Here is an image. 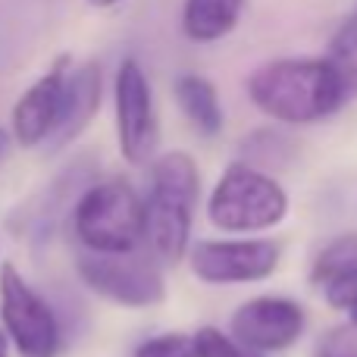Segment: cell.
Returning <instances> with one entry per match:
<instances>
[{
	"mask_svg": "<svg viewBox=\"0 0 357 357\" xmlns=\"http://www.w3.org/2000/svg\"><path fill=\"white\" fill-rule=\"evenodd\" d=\"M248 98L264 116L285 126H310L348 104L323 56L270 60L248 75Z\"/></svg>",
	"mask_w": 357,
	"mask_h": 357,
	"instance_id": "cell-1",
	"label": "cell"
},
{
	"mask_svg": "<svg viewBox=\"0 0 357 357\" xmlns=\"http://www.w3.org/2000/svg\"><path fill=\"white\" fill-rule=\"evenodd\" d=\"M201 173L191 154L167 151L154 157L151 191L144 204V238L160 264H178L188 251Z\"/></svg>",
	"mask_w": 357,
	"mask_h": 357,
	"instance_id": "cell-2",
	"label": "cell"
},
{
	"mask_svg": "<svg viewBox=\"0 0 357 357\" xmlns=\"http://www.w3.org/2000/svg\"><path fill=\"white\" fill-rule=\"evenodd\" d=\"M75 238L94 254H129L144 238V204L129 178L94 182L73 207Z\"/></svg>",
	"mask_w": 357,
	"mask_h": 357,
	"instance_id": "cell-3",
	"label": "cell"
},
{
	"mask_svg": "<svg viewBox=\"0 0 357 357\" xmlns=\"http://www.w3.org/2000/svg\"><path fill=\"white\" fill-rule=\"evenodd\" d=\"M289 216V195L270 173L251 163H232L207 201V220L220 232H266Z\"/></svg>",
	"mask_w": 357,
	"mask_h": 357,
	"instance_id": "cell-4",
	"label": "cell"
},
{
	"mask_svg": "<svg viewBox=\"0 0 357 357\" xmlns=\"http://www.w3.org/2000/svg\"><path fill=\"white\" fill-rule=\"evenodd\" d=\"M0 317L3 335L22 357H56L63 345L54 307L25 282L13 264L0 266Z\"/></svg>",
	"mask_w": 357,
	"mask_h": 357,
	"instance_id": "cell-5",
	"label": "cell"
},
{
	"mask_svg": "<svg viewBox=\"0 0 357 357\" xmlns=\"http://www.w3.org/2000/svg\"><path fill=\"white\" fill-rule=\"evenodd\" d=\"M79 279L94 291L123 307H154L167 298L160 266L138 251L129 254H94L82 251L75 260Z\"/></svg>",
	"mask_w": 357,
	"mask_h": 357,
	"instance_id": "cell-6",
	"label": "cell"
},
{
	"mask_svg": "<svg viewBox=\"0 0 357 357\" xmlns=\"http://www.w3.org/2000/svg\"><path fill=\"white\" fill-rule=\"evenodd\" d=\"M188 266L207 285L264 282L276 273L282 245L273 238H207L195 241Z\"/></svg>",
	"mask_w": 357,
	"mask_h": 357,
	"instance_id": "cell-7",
	"label": "cell"
},
{
	"mask_svg": "<svg viewBox=\"0 0 357 357\" xmlns=\"http://www.w3.org/2000/svg\"><path fill=\"white\" fill-rule=\"evenodd\" d=\"M116 129L119 151L132 167H144L154 160L160 144L154 91L138 60H123L116 69Z\"/></svg>",
	"mask_w": 357,
	"mask_h": 357,
	"instance_id": "cell-8",
	"label": "cell"
},
{
	"mask_svg": "<svg viewBox=\"0 0 357 357\" xmlns=\"http://www.w3.org/2000/svg\"><path fill=\"white\" fill-rule=\"evenodd\" d=\"M304 307L291 298L260 295L245 301L229 320V335L241 342L245 348L260 354L285 351L291 348L304 333Z\"/></svg>",
	"mask_w": 357,
	"mask_h": 357,
	"instance_id": "cell-9",
	"label": "cell"
},
{
	"mask_svg": "<svg viewBox=\"0 0 357 357\" xmlns=\"http://www.w3.org/2000/svg\"><path fill=\"white\" fill-rule=\"evenodd\" d=\"M69 73V56H56V63L35 82L25 88V94L13 107V138L22 148H38L50 138L60 116L63 104V88H66Z\"/></svg>",
	"mask_w": 357,
	"mask_h": 357,
	"instance_id": "cell-10",
	"label": "cell"
},
{
	"mask_svg": "<svg viewBox=\"0 0 357 357\" xmlns=\"http://www.w3.org/2000/svg\"><path fill=\"white\" fill-rule=\"evenodd\" d=\"M100 98H104V73L94 60L82 63L79 69L66 73V88H63V104L56 126L50 132L47 151H63L66 144H73L82 132L91 126V119L100 110Z\"/></svg>",
	"mask_w": 357,
	"mask_h": 357,
	"instance_id": "cell-11",
	"label": "cell"
},
{
	"mask_svg": "<svg viewBox=\"0 0 357 357\" xmlns=\"http://www.w3.org/2000/svg\"><path fill=\"white\" fill-rule=\"evenodd\" d=\"M173 98L178 110L201 135H220L222 132V104L213 82L197 73H185L173 82Z\"/></svg>",
	"mask_w": 357,
	"mask_h": 357,
	"instance_id": "cell-12",
	"label": "cell"
},
{
	"mask_svg": "<svg viewBox=\"0 0 357 357\" xmlns=\"http://www.w3.org/2000/svg\"><path fill=\"white\" fill-rule=\"evenodd\" d=\"M245 0H185L182 31L188 41L210 44L226 38L238 25Z\"/></svg>",
	"mask_w": 357,
	"mask_h": 357,
	"instance_id": "cell-13",
	"label": "cell"
},
{
	"mask_svg": "<svg viewBox=\"0 0 357 357\" xmlns=\"http://www.w3.org/2000/svg\"><path fill=\"white\" fill-rule=\"evenodd\" d=\"M323 60L333 66L335 79H339L342 91H345V100H351L357 94V13L348 16L339 25V31L329 38V47Z\"/></svg>",
	"mask_w": 357,
	"mask_h": 357,
	"instance_id": "cell-14",
	"label": "cell"
},
{
	"mask_svg": "<svg viewBox=\"0 0 357 357\" xmlns=\"http://www.w3.org/2000/svg\"><path fill=\"white\" fill-rule=\"evenodd\" d=\"M191 345H195V357H264L260 351H251L241 342H235L229 333L216 326H201L191 335Z\"/></svg>",
	"mask_w": 357,
	"mask_h": 357,
	"instance_id": "cell-15",
	"label": "cell"
},
{
	"mask_svg": "<svg viewBox=\"0 0 357 357\" xmlns=\"http://www.w3.org/2000/svg\"><path fill=\"white\" fill-rule=\"evenodd\" d=\"M314 357H357V317L329 329L317 345Z\"/></svg>",
	"mask_w": 357,
	"mask_h": 357,
	"instance_id": "cell-16",
	"label": "cell"
},
{
	"mask_svg": "<svg viewBox=\"0 0 357 357\" xmlns=\"http://www.w3.org/2000/svg\"><path fill=\"white\" fill-rule=\"evenodd\" d=\"M132 357H195V345L185 333H163L142 342Z\"/></svg>",
	"mask_w": 357,
	"mask_h": 357,
	"instance_id": "cell-17",
	"label": "cell"
},
{
	"mask_svg": "<svg viewBox=\"0 0 357 357\" xmlns=\"http://www.w3.org/2000/svg\"><path fill=\"white\" fill-rule=\"evenodd\" d=\"M6 148H10V135H6V132L0 129V160L6 157Z\"/></svg>",
	"mask_w": 357,
	"mask_h": 357,
	"instance_id": "cell-18",
	"label": "cell"
},
{
	"mask_svg": "<svg viewBox=\"0 0 357 357\" xmlns=\"http://www.w3.org/2000/svg\"><path fill=\"white\" fill-rule=\"evenodd\" d=\"M91 6H113V3H119V0H88Z\"/></svg>",
	"mask_w": 357,
	"mask_h": 357,
	"instance_id": "cell-19",
	"label": "cell"
},
{
	"mask_svg": "<svg viewBox=\"0 0 357 357\" xmlns=\"http://www.w3.org/2000/svg\"><path fill=\"white\" fill-rule=\"evenodd\" d=\"M0 357H6V335H0Z\"/></svg>",
	"mask_w": 357,
	"mask_h": 357,
	"instance_id": "cell-20",
	"label": "cell"
},
{
	"mask_svg": "<svg viewBox=\"0 0 357 357\" xmlns=\"http://www.w3.org/2000/svg\"><path fill=\"white\" fill-rule=\"evenodd\" d=\"M351 317H357V314H351Z\"/></svg>",
	"mask_w": 357,
	"mask_h": 357,
	"instance_id": "cell-21",
	"label": "cell"
}]
</instances>
